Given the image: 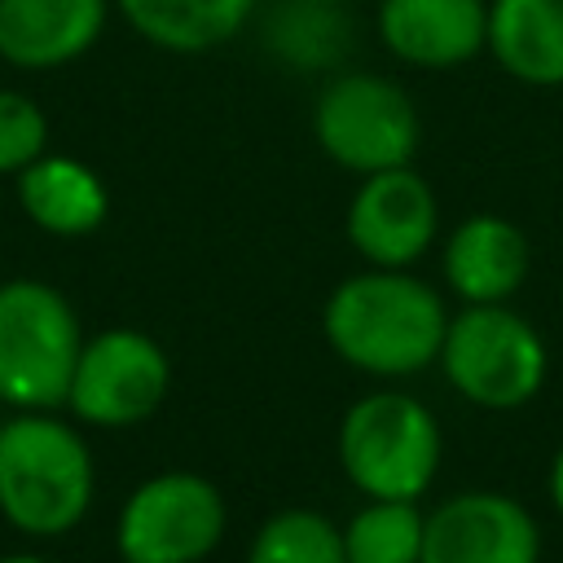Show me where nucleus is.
I'll use <instances>...</instances> for the list:
<instances>
[{
  "label": "nucleus",
  "mask_w": 563,
  "mask_h": 563,
  "mask_svg": "<svg viewBox=\"0 0 563 563\" xmlns=\"http://www.w3.org/2000/svg\"><path fill=\"white\" fill-rule=\"evenodd\" d=\"M449 308L440 290L409 268L347 273L321 303L330 352L369 378H409L440 361Z\"/></svg>",
  "instance_id": "1"
},
{
  "label": "nucleus",
  "mask_w": 563,
  "mask_h": 563,
  "mask_svg": "<svg viewBox=\"0 0 563 563\" xmlns=\"http://www.w3.org/2000/svg\"><path fill=\"white\" fill-rule=\"evenodd\" d=\"M92 506V453L53 409L0 422V515L26 537H62Z\"/></svg>",
  "instance_id": "2"
},
{
  "label": "nucleus",
  "mask_w": 563,
  "mask_h": 563,
  "mask_svg": "<svg viewBox=\"0 0 563 563\" xmlns=\"http://www.w3.org/2000/svg\"><path fill=\"white\" fill-rule=\"evenodd\" d=\"M334 453L347 484L361 497L418 501L435 484L444 435L431 405H422L409 391L383 387L365 391L343 409Z\"/></svg>",
  "instance_id": "3"
},
{
  "label": "nucleus",
  "mask_w": 563,
  "mask_h": 563,
  "mask_svg": "<svg viewBox=\"0 0 563 563\" xmlns=\"http://www.w3.org/2000/svg\"><path fill=\"white\" fill-rule=\"evenodd\" d=\"M312 141L334 167L374 176L413 163L422 119L405 84L391 75L334 70L312 97Z\"/></svg>",
  "instance_id": "4"
},
{
  "label": "nucleus",
  "mask_w": 563,
  "mask_h": 563,
  "mask_svg": "<svg viewBox=\"0 0 563 563\" xmlns=\"http://www.w3.org/2000/svg\"><path fill=\"white\" fill-rule=\"evenodd\" d=\"M449 387L475 409H519L545 387V339L510 303H462L449 312V330L435 361Z\"/></svg>",
  "instance_id": "5"
},
{
  "label": "nucleus",
  "mask_w": 563,
  "mask_h": 563,
  "mask_svg": "<svg viewBox=\"0 0 563 563\" xmlns=\"http://www.w3.org/2000/svg\"><path fill=\"white\" fill-rule=\"evenodd\" d=\"M79 347L84 334L62 290L35 277L0 286V400L13 409L66 405Z\"/></svg>",
  "instance_id": "6"
},
{
  "label": "nucleus",
  "mask_w": 563,
  "mask_h": 563,
  "mask_svg": "<svg viewBox=\"0 0 563 563\" xmlns=\"http://www.w3.org/2000/svg\"><path fill=\"white\" fill-rule=\"evenodd\" d=\"M229 528L224 493L194 471H163L141 479L114 528L123 563H202Z\"/></svg>",
  "instance_id": "7"
},
{
  "label": "nucleus",
  "mask_w": 563,
  "mask_h": 563,
  "mask_svg": "<svg viewBox=\"0 0 563 563\" xmlns=\"http://www.w3.org/2000/svg\"><path fill=\"white\" fill-rule=\"evenodd\" d=\"M167 383V352L150 334L101 330L79 347L66 405L88 427H136L163 405Z\"/></svg>",
  "instance_id": "8"
},
{
  "label": "nucleus",
  "mask_w": 563,
  "mask_h": 563,
  "mask_svg": "<svg viewBox=\"0 0 563 563\" xmlns=\"http://www.w3.org/2000/svg\"><path fill=\"white\" fill-rule=\"evenodd\" d=\"M343 233L352 251L374 268H413L440 233V202L427 176L409 167H387L374 176H361Z\"/></svg>",
  "instance_id": "9"
},
{
  "label": "nucleus",
  "mask_w": 563,
  "mask_h": 563,
  "mask_svg": "<svg viewBox=\"0 0 563 563\" xmlns=\"http://www.w3.org/2000/svg\"><path fill=\"white\" fill-rule=\"evenodd\" d=\"M422 563H541V528L519 497L466 488L427 510Z\"/></svg>",
  "instance_id": "10"
},
{
  "label": "nucleus",
  "mask_w": 563,
  "mask_h": 563,
  "mask_svg": "<svg viewBox=\"0 0 563 563\" xmlns=\"http://www.w3.org/2000/svg\"><path fill=\"white\" fill-rule=\"evenodd\" d=\"M383 48L418 70H453L488 53V0H378Z\"/></svg>",
  "instance_id": "11"
},
{
  "label": "nucleus",
  "mask_w": 563,
  "mask_h": 563,
  "mask_svg": "<svg viewBox=\"0 0 563 563\" xmlns=\"http://www.w3.org/2000/svg\"><path fill=\"white\" fill-rule=\"evenodd\" d=\"M528 268H532L528 233L493 211H475L457 220L440 251L444 286L462 303H506L528 282Z\"/></svg>",
  "instance_id": "12"
},
{
  "label": "nucleus",
  "mask_w": 563,
  "mask_h": 563,
  "mask_svg": "<svg viewBox=\"0 0 563 563\" xmlns=\"http://www.w3.org/2000/svg\"><path fill=\"white\" fill-rule=\"evenodd\" d=\"M114 0H0V62L57 70L79 62L106 31Z\"/></svg>",
  "instance_id": "13"
},
{
  "label": "nucleus",
  "mask_w": 563,
  "mask_h": 563,
  "mask_svg": "<svg viewBox=\"0 0 563 563\" xmlns=\"http://www.w3.org/2000/svg\"><path fill=\"white\" fill-rule=\"evenodd\" d=\"M18 202L26 220L53 238H84L101 229L110 211L106 180L88 163L70 154H48V150L18 172Z\"/></svg>",
  "instance_id": "14"
},
{
  "label": "nucleus",
  "mask_w": 563,
  "mask_h": 563,
  "mask_svg": "<svg viewBox=\"0 0 563 563\" xmlns=\"http://www.w3.org/2000/svg\"><path fill=\"white\" fill-rule=\"evenodd\" d=\"M488 57L528 88H563V0H488Z\"/></svg>",
  "instance_id": "15"
},
{
  "label": "nucleus",
  "mask_w": 563,
  "mask_h": 563,
  "mask_svg": "<svg viewBox=\"0 0 563 563\" xmlns=\"http://www.w3.org/2000/svg\"><path fill=\"white\" fill-rule=\"evenodd\" d=\"M119 18L163 53H211L246 31L260 0H114Z\"/></svg>",
  "instance_id": "16"
},
{
  "label": "nucleus",
  "mask_w": 563,
  "mask_h": 563,
  "mask_svg": "<svg viewBox=\"0 0 563 563\" xmlns=\"http://www.w3.org/2000/svg\"><path fill=\"white\" fill-rule=\"evenodd\" d=\"M264 48L290 66V70H334L356 40L343 4H321V0H282L264 13L260 22Z\"/></svg>",
  "instance_id": "17"
},
{
  "label": "nucleus",
  "mask_w": 563,
  "mask_h": 563,
  "mask_svg": "<svg viewBox=\"0 0 563 563\" xmlns=\"http://www.w3.org/2000/svg\"><path fill=\"white\" fill-rule=\"evenodd\" d=\"M422 506L365 497V506L339 523L347 563H422Z\"/></svg>",
  "instance_id": "18"
},
{
  "label": "nucleus",
  "mask_w": 563,
  "mask_h": 563,
  "mask_svg": "<svg viewBox=\"0 0 563 563\" xmlns=\"http://www.w3.org/2000/svg\"><path fill=\"white\" fill-rule=\"evenodd\" d=\"M246 563H347V554H343V532L330 515L308 506H286L255 528Z\"/></svg>",
  "instance_id": "19"
},
{
  "label": "nucleus",
  "mask_w": 563,
  "mask_h": 563,
  "mask_svg": "<svg viewBox=\"0 0 563 563\" xmlns=\"http://www.w3.org/2000/svg\"><path fill=\"white\" fill-rule=\"evenodd\" d=\"M44 150H48L44 110L18 88H0V176H18Z\"/></svg>",
  "instance_id": "20"
},
{
  "label": "nucleus",
  "mask_w": 563,
  "mask_h": 563,
  "mask_svg": "<svg viewBox=\"0 0 563 563\" xmlns=\"http://www.w3.org/2000/svg\"><path fill=\"white\" fill-rule=\"evenodd\" d=\"M550 501H554V510L563 515V444H559V453H554V462H550Z\"/></svg>",
  "instance_id": "21"
},
{
  "label": "nucleus",
  "mask_w": 563,
  "mask_h": 563,
  "mask_svg": "<svg viewBox=\"0 0 563 563\" xmlns=\"http://www.w3.org/2000/svg\"><path fill=\"white\" fill-rule=\"evenodd\" d=\"M0 563H48V559H40V554H4Z\"/></svg>",
  "instance_id": "22"
},
{
  "label": "nucleus",
  "mask_w": 563,
  "mask_h": 563,
  "mask_svg": "<svg viewBox=\"0 0 563 563\" xmlns=\"http://www.w3.org/2000/svg\"><path fill=\"white\" fill-rule=\"evenodd\" d=\"M321 4H347V0H321Z\"/></svg>",
  "instance_id": "23"
}]
</instances>
